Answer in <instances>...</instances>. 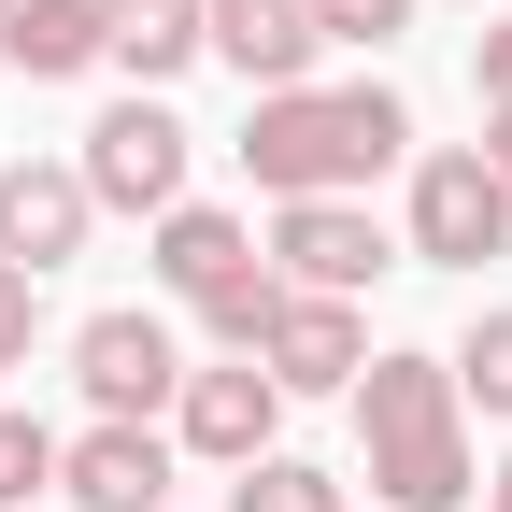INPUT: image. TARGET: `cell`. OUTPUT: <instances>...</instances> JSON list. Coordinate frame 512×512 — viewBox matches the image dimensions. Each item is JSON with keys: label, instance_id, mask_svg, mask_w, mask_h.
<instances>
[{"label": "cell", "instance_id": "19", "mask_svg": "<svg viewBox=\"0 0 512 512\" xmlns=\"http://www.w3.org/2000/svg\"><path fill=\"white\" fill-rule=\"evenodd\" d=\"M413 29V0H313V43H356V57H384Z\"/></svg>", "mask_w": 512, "mask_h": 512}, {"label": "cell", "instance_id": "8", "mask_svg": "<svg viewBox=\"0 0 512 512\" xmlns=\"http://www.w3.org/2000/svg\"><path fill=\"white\" fill-rule=\"evenodd\" d=\"M171 456H185L171 427L100 413L86 441H57V498H72V512H171Z\"/></svg>", "mask_w": 512, "mask_h": 512}, {"label": "cell", "instance_id": "7", "mask_svg": "<svg viewBox=\"0 0 512 512\" xmlns=\"http://www.w3.org/2000/svg\"><path fill=\"white\" fill-rule=\"evenodd\" d=\"M271 271L299 299H356L370 271H399V242L370 228V200H271Z\"/></svg>", "mask_w": 512, "mask_h": 512}, {"label": "cell", "instance_id": "9", "mask_svg": "<svg viewBox=\"0 0 512 512\" xmlns=\"http://www.w3.org/2000/svg\"><path fill=\"white\" fill-rule=\"evenodd\" d=\"M86 228H100V200H86L72 157H0V256L15 271H72Z\"/></svg>", "mask_w": 512, "mask_h": 512}, {"label": "cell", "instance_id": "22", "mask_svg": "<svg viewBox=\"0 0 512 512\" xmlns=\"http://www.w3.org/2000/svg\"><path fill=\"white\" fill-rule=\"evenodd\" d=\"M484 157H498V185H512V114H484Z\"/></svg>", "mask_w": 512, "mask_h": 512}, {"label": "cell", "instance_id": "20", "mask_svg": "<svg viewBox=\"0 0 512 512\" xmlns=\"http://www.w3.org/2000/svg\"><path fill=\"white\" fill-rule=\"evenodd\" d=\"M29 342H43V271L0 256V370H29Z\"/></svg>", "mask_w": 512, "mask_h": 512}, {"label": "cell", "instance_id": "13", "mask_svg": "<svg viewBox=\"0 0 512 512\" xmlns=\"http://www.w3.org/2000/svg\"><path fill=\"white\" fill-rule=\"evenodd\" d=\"M228 271H256V228L214 214V200H171V214H157V285H171V299H214Z\"/></svg>", "mask_w": 512, "mask_h": 512}, {"label": "cell", "instance_id": "2", "mask_svg": "<svg viewBox=\"0 0 512 512\" xmlns=\"http://www.w3.org/2000/svg\"><path fill=\"white\" fill-rule=\"evenodd\" d=\"M356 456H370V512H470L484 456H470L456 356H370L356 370Z\"/></svg>", "mask_w": 512, "mask_h": 512}, {"label": "cell", "instance_id": "16", "mask_svg": "<svg viewBox=\"0 0 512 512\" xmlns=\"http://www.w3.org/2000/svg\"><path fill=\"white\" fill-rule=\"evenodd\" d=\"M228 512H356V498H342V470H313V456L271 441L256 470H228Z\"/></svg>", "mask_w": 512, "mask_h": 512}, {"label": "cell", "instance_id": "12", "mask_svg": "<svg viewBox=\"0 0 512 512\" xmlns=\"http://www.w3.org/2000/svg\"><path fill=\"white\" fill-rule=\"evenodd\" d=\"M100 57L128 86H171L185 57H214V0H100Z\"/></svg>", "mask_w": 512, "mask_h": 512}, {"label": "cell", "instance_id": "6", "mask_svg": "<svg viewBox=\"0 0 512 512\" xmlns=\"http://www.w3.org/2000/svg\"><path fill=\"white\" fill-rule=\"evenodd\" d=\"M171 441L200 470H256L285 441V384L256 370V356H214V370H185V399H171Z\"/></svg>", "mask_w": 512, "mask_h": 512}, {"label": "cell", "instance_id": "1", "mask_svg": "<svg viewBox=\"0 0 512 512\" xmlns=\"http://www.w3.org/2000/svg\"><path fill=\"white\" fill-rule=\"evenodd\" d=\"M242 171H256V200H356L370 171H399L413 157V114H399V86H271L242 114V143H228Z\"/></svg>", "mask_w": 512, "mask_h": 512}, {"label": "cell", "instance_id": "10", "mask_svg": "<svg viewBox=\"0 0 512 512\" xmlns=\"http://www.w3.org/2000/svg\"><path fill=\"white\" fill-rule=\"evenodd\" d=\"M256 370H271L285 399H356V370H370V313H356V299H299V285H285V328L256 342Z\"/></svg>", "mask_w": 512, "mask_h": 512}, {"label": "cell", "instance_id": "14", "mask_svg": "<svg viewBox=\"0 0 512 512\" xmlns=\"http://www.w3.org/2000/svg\"><path fill=\"white\" fill-rule=\"evenodd\" d=\"M0 57H15L29 86H72V72H114V57H100V0H15V29H0Z\"/></svg>", "mask_w": 512, "mask_h": 512}, {"label": "cell", "instance_id": "5", "mask_svg": "<svg viewBox=\"0 0 512 512\" xmlns=\"http://www.w3.org/2000/svg\"><path fill=\"white\" fill-rule=\"evenodd\" d=\"M72 384H86V413H171L185 399V342H171V313H143V299H128V313H86V328H72Z\"/></svg>", "mask_w": 512, "mask_h": 512}, {"label": "cell", "instance_id": "15", "mask_svg": "<svg viewBox=\"0 0 512 512\" xmlns=\"http://www.w3.org/2000/svg\"><path fill=\"white\" fill-rule=\"evenodd\" d=\"M185 313H200V328H214V356H256V342L285 328V271H271V256H256V271H228L214 299H185Z\"/></svg>", "mask_w": 512, "mask_h": 512}, {"label": "cell", "instance_id": "11", "mask_svg": "<svg viewBox=\"0 0 512 512\" xmlns=\"http://www.w3.org/2000/svg\"><path fill=\"white\" fill-rule=\"evenodd\" d=\"M214 57L271 100V86H313L328 43H313V0H214Z\"/></svg>", "mask_w": 512, "mask_h": 512}, {"label": "cell", "instance_id": "23", "mask_svg": "<svg viewBox=\"0 0 512 512\" xmlns=\"http://www.w3.org/2000/svg\"><path fill=\"white\" fill-rule=\"evenodd\" d=\"M484 512H512V456H498V470H484Z\"/></svg>", "mask_w": 512, "mask_h": 512}, {"label": "cell", "instance_id": "4", "mask_svg": "<svg viewBox=\"0 0 512 512\" xmlns=\"http://www.w3.org/2000/svg\"><path fill=\"white\" fill-rule=\"evenodd\" d=\"M399 256H427V271H484V256H512V185H498L484 143L413 157V228H399Z\"/></svg>", "mask_w": 512, "mask_h": 512}, {"label": "cell", "instance_id": "17", "mask_svg": "<svg viewBox=\"0 0 512 512\" xmlns=\"http://www.w3.org/2000/svg\"><path fill=\"white\" fill-rule=\"evenodd\" d=\"M456 399H470L484 427H512V299L470 313V342H456Z\"/></svg>", "mask_w": 512, "mask_h": 512}, {"label": "cell", "instance_id": "18", "mask_svg": "<svg viewBox=\"0 0 512 512\" xmlns=\"http://www.w3.org/2000/svg\"><path fill=\"white\" fill-rule=\"evenodd\" d=\"M43 484H57V427H43V413H15V399H0V512H29Z\"/></svg>", "mask_w": 512, "mask_h": 512}, {"label": "cell", "instance_id": "3", "mask_svg": "<svg viewBox=\"0 0 512 512\" xmlns=\"http://www.w3.org/2000/svg\"><path fill=\"white\" fill-rule=\"evenodd\" d=\"M185 157H200V128H185L157 86H128V100L86 128V157H72V171H86V200H100V214H143V228H157V214L185 200Z\"/></svg>", "mask_w": 512, "mask_h": 512}, {"label": "cell", "instance_id": "24", "mask_svg": "<svg viewBox=\"0 0 512 512\" xmlns=\"http://www.w3.org/2000/svg\"><path fill=\"white\" fill-rule=\"evenodd\" d=\"M0 29H15V0H0Z\"/></svg>", "mask_w": 512, "mask_h": 512}, {"label": "cell", "instance_id": "21", "mask_svg": "<svg viewBox=\"0 0 512 512\" xmlns=\"http://www.w3.org/2000/svg\"><path fill=\"white\" fill-rule=\"evenodd\" d=\"M470 86H484V114H512V15L470 43Z\"/></svg>", "mask_w": 512, "mask_h": 512}]
</instances>
